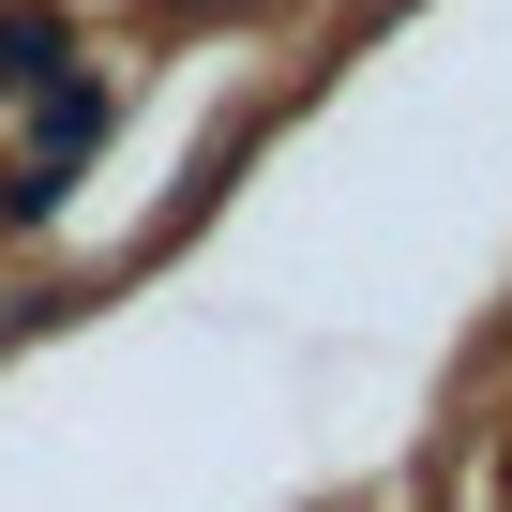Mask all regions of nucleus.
I'll return each mask as SVG.
<instances>
[{"label":"nucleus","instance_id":"f257e3e1","mask_svg":"<svg viewBox=\"0 0 512 512\" xmlns=\"http://www.w3.org/2000/svg\"><path fill=\"white\" fill-rule=\"evenodd\" d=\"M61 76V16H0V91H46Z\"/></svg>","mask_w":512,"mask_h":512}]
</instances>
